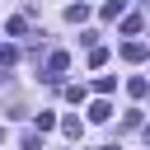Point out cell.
Segmentation results:
<instances>
[{"instance_id":"9","label":"cell","mask_w":150,"mask_h":150,"mask_svg":"<svg viewBox=\"0 0 150 150\" xmlns=\"http://www.w3.org/2000/svg\"><path fill=\"white\" fill-rule=\"evenodd\" d=\"M5 28H9V38H23V33H28V19H23V14H19V19H9V23H5Z\"/></svg>"},{"instance_id":"6","label":"cell","mask_w":150,"mask_h":150,"mask_svg":"<svg viewBox=\"0 0 150 150\" xmlns=\"http://www.w3.org/2000/svg\"><path fill=\"white\" fill-rule=\"evenodd\" d=\"M127 94H131V98H145V94H150V80H145V75L127 80Z\"/></svg>"},{"instance_id":"11","label":"cell","mask_w":150,"mask_h":150,"mask_svg":"<svg viewBox=\"0 0 150 150\" xmlns=\"http://www.w3.org/2000/svg\"><path fill=\"white\" fill-rule=\"evenodd\" d=\"M112 84H117L112 75H98V80H94V89H98V94H112Z\"/></svg>"},{"instance_id":"5","label":"cell","mask_w":150,"mask_h":150,"mask_svg":"<svg viewBox=\"0 0 150 150\" xmlns=\"http://www.w3.org/2000/svg\"><path fill=\"white\" fill-rule=\"evenodd\" d=\"M84 19H89V5H80V0L66 5V23H84Z\"/></svg>"},{"instance_id":"2","label":"cell","mask_w":150,"mask_h":150,"mask_svg":"<svg viewBox=\"0 0 150 150\" xmlns=\"http://www.w3.org/2000/svg\"><path fill=\"white\" fill-rule=\"evenodd\" d=\"M145 56H150V47H145V42H122V61H136V66H141Z\"/></svg>"},{"instance_id":"10","label":"cell","mask_w":150,"mask_h":150,"mask_svg":"<svg viewBox=\"0 0 150 150\" xmlns=\"http://www.w3.org/2000/svg\"><path fill=\"white\" fill-rule=\"evenodd\" d=\"M14 61H19V47H9V42H5V47H0V66H5V70H9V66H14Z\"/></svg>"},{"instance_id":"12","label":"cell","mask_w":150,"mask_h":150,"mask_svg":"<svg viewBox=\"0 0 150 150\" xmlns=\"http://www.w3.org/2000/svg\"><path fill=\"white\" fill-rule=\"evenodd\" d=\"M23 150H42V136H38V131H28V136H23Z\"/></svg>"},{"instance_id":"7","label":"cell","mask_w":150,"mask_h":150,"mask_svg":"<svg viewBox=\"0 0 150 150\" xmlns=\"http://www.w3.org/2000/svg\"><path fill=\"white\" fill-rule=\"evenodd\" d=\"M141 28H145V19H141V14H127V19H122V33H131V38H136Z\"/></svg>"},{"instance_id":"4","label":"cell","mask_w":150,"mask_h":150,"mask_svg":"<svg viewBox=\"0 0 150 150\" xmlns=\"http://www.w3.org/2000/svg\"><path fill=\"white\" fill-rule=\"evenodd\" d=\"M108 117H112V103L108 98H94L89 103V122H108Z\"/></svg>"},{"instance_id":"1","label":"cell","mask_w":150,"mask_h":150,"mask_svg":"<svg viewBox=\"0 0 150 150\" xmlns=\"http://www.w3.org/2000/svg\"><path fill=\"white\" fill-rule=\"evenodd\" d=\"M66 70H70V56H66V52H52V56H47V66H42V80H52V84H56Z\"/></svg>"},{"instance_id":"8","label":"cell","mask_w":150,"mask_h":150,"mask_svg":"<svg viewBox=\"0 0 150 150\" xmlns=\"http://www.w3.org/2000/svg\"><path fill=\"white\" fill-rule=\"evenodd\" d=\"M61 131H66L70 141H80V131H84V122H80V117H66V122H61Z\"/></svg>"},{"instance_id":"14","label":"cell","mask_w":150,"mask_h":150,"mask_svg":"<svg viewBox=\"0 0 150 150\" xmlns=\"http://www.w3.org/2000/svg\"><path fill=\"white\" fill-rule=\"evenodd\" d=\"M0 141H5V127H0Z\"/></svg>"},{"instance_id":"13","label":"cell","mask_w":150,"mask_h":150,"mask_svg":"<svg viewBox=\"0 0 150 150\" xmlns=\"http://www.w3.org/2000/svg\"><path fill=\"white\" fill-rule=\"evenodd\" d=\"M141 136H145V145H150V127H141Z\"/></svg>"},{"instance_id":"3","label":"cell","mask_w":150,"mask_h":150,"mask_svg":"<svg viewBox=\"0 0 150 150\" xmlns=\"http://www.w3.org/2000/svg\"><path fill=\"white\" fill-rule=\"evenodd\" d=\"M98 14H103L108 23H112V19H127V0H103V5H98Z\"/></svg>"}]
</instances>
